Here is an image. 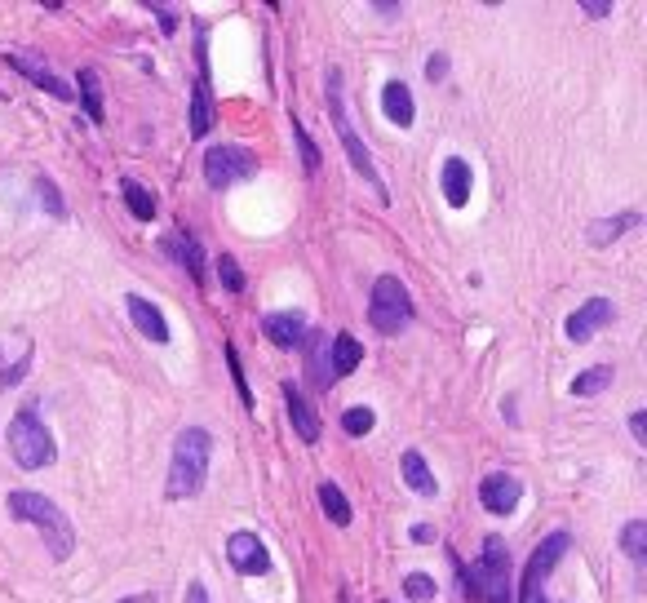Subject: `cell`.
<instances>
[{
	"instance_id": "4",
	"label": "cell",
	"mask_w": 647,
	"mask_h": 603,
	"mask_svg": "<svg viewBox=\"0 0 647 603\" xmlns=\"http://www.w3.org/2000/svg\"><path fill=\"white\" fill-rule=\"evenodd\" d=\"M328 116H333L337 138H342V147H346V156H351L355 173L377 191V200H390V196H386V182L377 178V169H373V156H368V147L359 142L351 116H346V102H342V71H337V67H328Z\"/></svg>"
},
{
	"instance_id": "12",
	"label": "cell",
	"mask_w": 647,
	"mask_h": 603,
	"mask_svg": "<svg viewBox=\"0 0 647 603\" xmlns=\"http://www.w3.org/2000/svg\"><path fill=\"white\" fill-rule=\"evenodd\" d=\"M612 315H616V306L608 298H590L585 306H577V311L568 315V337L572 342H590L603 324H612Z\"/></svg>"
},
{
	"instance_id": "32",
	"label": "cell",
	"mask_w": 647,
	"mask_h": 603,
	"mask_svg": "<svg viewBox=\"0 0 647 603\" xmlns=\"http://www.w3.org/2000/svg\"><path fill=\"white\" fill-rule=\"evenodd\" d=\"M227 364H231V377H235V391H240V404L253 408V391H249V377L240 369V355H235V346H227Z\"/></svg>"
},
{
	"instance_id": "19",
	"label": "cell",
	"mask_w": 647,
	"mask_h": 603,
	"mask_svg": "<svg viewBox=\"0 0 647 603\" xmlns=\"http://www.w3.org/2000/svg\"><path fill=\"white\" fill-rule=\"evenodd\" d=\"M359 360H364V342H355L351 333H337L333 337V364H328V382H337V377H351L359 369Z\"/></svg>"
},
{
	"instance_id": "27",
	"label": "cell",
	"mask_w": 647,
	"mask_h": 603,
	"mask_svg": "<svg viewBox=\"0 0 647 603\" xmlns=\"http://www.w3.org/2000/svg\"><path fill=\"white\" fill-rule=\"evenodd\" d=\"M612 377H616V373L608 369V364H594V369H585L577 382H572V395H599V391H608Z\"/></svg>"
},
{
	"instance_id": "25",
	"label": "cell",
	"mask_w": 647,
	"mask_h": 603,
	"mask_svg": "<svg viewBox=\"0 0 647 603\" xmlns=\"http://www.w3.org/2000/svg\"><path fill=\"white\" fill-rule=\"evenodd\" d=\"M621 550L634 564H643L647 559V519H630V524L621 528Z\"/></svg>"
},
{
	"instance_id": "34",
	"label": "cell",
	"mask_w": 647,
	"mask_h": 603,
	"mask_svg": "<svg viewBox=\"0 0 647 603\" xmlns=\"http://www.w3.org/2000/svg\"><path fill=\"white\" fill-rule=\"evenodd\" d=\"M630 431H634V444L647 448V408H634L630 413Z\"/></svg>"
},
{
	"instance_id": "10",
	"label": "cell",
	"mask_w": 647,
	"mask_h": 603,
	"mask_svg": "<svg viewBox=\"0 0 647 603\" xmlns=\"http://www.w3.org/2000/svg\"><path fill=\"white\" fill-rule=\"evenodd\" d=\"M519 497H523V484L515 475H506V470H497V475H488L479 484V502H484L488 515H510L519 506Z\"/></svg>"
},
{
	"instance_id": "22",
	"label": "cell",
	"mask_w": 647,
	"mask_h": 603,
	"mask_svg": "<svg viewBox=\"0 0 647 603\" xmlns=\"http://www.w3.org/2000/svg\"><path fill=\"white\" fill-rule=\"evenodd\" d=\"M639 213H616V218L608 222H594L590 227V244L594 249H603V244H612V240H621V231H630V227H639Z\"/></svg>"
},
{
	"instance_id": "14",
	"label": "cell",
	"mask_w": 647,
	"mask_h": 603,
	"mask_svg": "<svg viewBox=\"0 0 647 603\" xmlns=\"http://www.w3.org/2000/svg\"><path fill=\"white\" fill-rule=\"evenodd\" d=\"M125 306H129V320L138 324V333H142V337H151L156 346L169 342V324H164V315H160V306H156V302H147L142 293H129Z\"/></svg>"
},
{
	"instance_id": "31",
	"label": "cell",
	"mask_w": 647,
	"mask_h": 603,
	"mask_svg": "<svg viewBox=\"0 0 647 603\" xmlns=\"http://www.w3.org/2000/svg\"><path fill=\"white\" fill-rule=\"evenodd\" d=\"M293 138H297V151H302V169L306 173H320V151H315V142L306 138V129L293 120Z\"/></svg>"
},
{
	"instance_id": "9",
	"label": "cell",
	"mask_w": 647,
	"mask_h": 603,
	"mask_svg": "<svg viewBox=\"0 0 647 603\" xmlns=\"http://www.w3.org/2000/svg\"><path fill=\"white\" fill-rule=\"evenodd\" d=\"M227 559H231L235 572H244V577H262V572H271V555H266L258 533H231Z\"/></svg>"
},
{
	"instance_id": "29",
	"label": "cell",
	"mask_w": 647,
	"mask_h": 603,
	"mask_svg": "<svg viewBox=\"0 0 647 603\" xmlns=\"http://www.w3.org/2000/svg\"><path fill=\"white\" fill-rule=\"evenodd\" d=\"M404 595L413 603L435 599V577H426V572H408V577H404Z\"/></svg>"
},
{
	"instance_id": "26",
	"label": "cell",
	"mask_w": 647,
	"mask_h": 603,
	"mask_svg": "<svg viewBox=\"0 0 647 603\" xmlns=\"http://www.w3.org/2000/svg\"><path fill=\"white\" fill-rule=\"evenodd\" d=\"M80 98H85L89 120H102V116H107V111H102V80H98V71H94V67L80 71Z\"/></svg>"
},
{
	"instance_id": "39",
	"label": "cell",
	"mask_w": 647,
	"mask_h": 603,
	"mask_svg": "<svg viewBox=\"0 0 647 603\" xmlns=\"http://www.w3.org/2000/svg\"><path fill=\"white\" fill-rule=\"evenodd\" d=\"M430 537H435V528H426V524L413 528V541H430Z\"/></svg>"
},
{
	"instance_id": "3",
	"label": "cell",
	"mask_w": 647,
	"mask_h": 603,
	"mask_svg": "<svg viewBox=\"0 0 647 603\" xmlns=\"http://www.w3.org/2000/svg\"><path fill=\"white\" fill-rule=\"evenodd\" d=\"M461 572V586H466V599L479 603H515L510 599V555H506V541L497 533L484 537V555L479 564H457Z\"/></svg>"
},
{
	"instance_id": "2",
	"label": "cell",
	"mask_w": 647,
	"mask_h": 603,
	"mask_svg": "<svg viewBox=\"0 0 647 603\" xmlns=\"http://www.w3.org/2000/svg\"><path fill=\"white\" fill-rule=\"evenodd\" d=\"M9 515H14L18 524H32L36 533L45 537V550L54 555V564L71 559V550H76V533H71V519L54 502H49V497H40V493H9Z\"/></svg>"
},
{
	"instance_id": "17",
	"label": "cell",
	"mask_w": 647,
	"mask_h": 603,
	"mask_svg": "<svg viewBox=\"0 0 647 603\" xmlns=\"http://www.w3.org/2000/svg\"><path fill=\"white\" fill-rule=\"evenodd\" d=\"M439 182H444V200L453 204V209H466V204H470V187H475V178H470L466 160L448 156L444 160V173H439Z\"/></svg>"
},
{
	"instance_id": "7",
	"label": "cell",
	"mask_w": 647,
	"mask_h": 603,
	"mask_svg": "<svg viewBox=\"0 0 647 603\" xmlns=\"http://www.w3.org/2000/svg\"><path fill=\"white\" fill-rule=\"evenodd\" d=\"M568 533H550L546 541H541L537 550H532L528 568H523V586H519V603H537L541 599V586H546V577L554 568H559V559L568 555Z\"/></svg>"
},
{
	"instance_id": "23",
	"label": "cell",
	"mask_w": 647,
	"mask_h": 603,
	"mask_svg": "<svg viewBox=\"0 0 647 603\" xmlns=\"http://www.w3.org/2000/svg\"><path fill=\"white\" fill-rule=\"evenodd\" d=\"M320 506H324V515L333 519L337 528L351 524V502H346V493L333 484V479H324V484H320Z\"/></svg>"
},
{
	"instance_id": "38",
	"label": "cell",
	"mask_w": 647,
	"mask_h": 603,
	"mask_svg": "<svg viewBox=\"0 0 647 603\" xmlns=\"http://www.w3.org/2000/svg\"><path fill=\"white\" fill-rule=\"evenodd\" d=\"M187 603H209V590H204L200 581H191V586H187Z\"/></svg>"
},
{
	"instance_id": "18",
	"label": "cell",
	"mask_w": 647,
	"mask_h": 603,
	"mask_svg": "<svg viewBox=\"0 0 647 603\" xmlns=\"http://www.w3.org/2000/svg\"><path fill=\"white\" fill-rule=\"evenodd\" d=\"M382 111H386V120H390V125H399V129H413L417 107H413V94H408V85H404V80H390V85L382 89Z\"/></svg>"
},
{
	"instance_id": "36",
	"label": "cell",
	"mask_w": 647,
	"mask_h": 603,
	"mask_svg": "<svg viewBox=\"0 0 647 603\" xmlns=\"http://www.w3.org/2000/svg\"><path fill=\"white\" fill-rule=\"evenodd\" d=\"M444 71H448V58H444V54H435V58L426 63V76H430V80H444Z\"/></svg>"
},
{
	"instance_id": "5",
	"label": "cell",
	"mask_w": 647,
	"mask_h": 603,
	"mask_svg": "<svg viewBox=\"0 0 647 603\" xmlns=\"http://www.w3.org/2000/svg\"><path fill=\"white\" fill-rule=\"evenodd\" d=\"M9 453L23 470H45L54 466L58 448H54V435L45 431V422L36 417V408H18L14 422H9Z\"/></svg>"
},
{
	"instance_id": "16",
	"label": "cell",
	"mask_w": 647,
	"mask_h": 603,
	"mask_svg": "<svg viewBox=\"0 0 647 603\" xmlns=\"http://www.w3.org/2000/svg\"><path fill=\"white\" fill-rule=\"evenodd\" d=\"M284 408H289V422H293V431L302 435V444H315V439H320V417H315V408L302 400V391H297L293 382H284Z\"/></svg>"
},
{
	"instance_id": "40",
	"label": "cell",
	"mask_w": 647,
	"mask_h": 603,
	"mask_svg": "<svg viewBox=\"0 0 647 603\" xmlns=\"http://www.w3.org/2000/svg\"><path fill=\"white\" fill-rule=\"evenodd\" d=\"M120 603H160V599L147 590V595H133V599H120Z\"/></svg>"
},
{
	"instance_id": "11",
	"label": "cell",
	"mask_w": 647,
	"mask_h": 603,
	"mask_svg": "<svg viewBox=\"0 0 647 603\" xmlns=\"http://www.w3.org/2000/svg\"><path fill=\"white\" fill-rule=\"evenodd\" d=\"M262 333H266V342H275L280 351H297V346H306V315L302 311H275L262 320Z\"/></svg>"
},
{
	"instance_id": "35",
	"label": "cell",
	"mask_w": 647,
	"mask_h": 603,
	"mask_svg": "<svg viewBox=\"0 0 647 603\" xmlns=\"http://www.w3.org/2000/svg\"><path fill=\"white\" fill-rule=\"evenodd\" d=\"M151 14L160 18V27H164V36H173L178 32V14H173V9H164V5H151Z\"/></svg>"
},
{
	"instance_id": "15",
	"label": "cell",
	"mask_w": 647,
	"mask_h": 603,
	"mask_svg": "<svg viewBox=\"0 0 647 603\" xmlns=\"http://www.w3.org/2000/svg\"><path fill=\"white\" fill-rule=\"evenodd\" d=\"M5 67L23 71V76L32 80L36 89H45V94H54V98H63V102H76V94H71V85H67V80H58L49 67H36L27 54H5Z\"/></svg>"
},
{
	"instance_id": "21",
	"label": "cell",
	"mask_w": 647,
	"mask_h": 603,
	"mask_svg": "<svg viewBox=\"0 0 647 603\" xmlns=\"http://www.w3.org/2000/svg\"><path fill=\"white\" fill-rule=\"evenodd\" d=\"M209 129H213V98H209V76H200L191 89V138H209Z\"/></svg>"
},
{
	"instance_id": "24",
	"label": "cell",
	"mask_w": 647,
	"mask_h": 603,
	"mask_svg": "<svg viewBox=\"0 0 647 603\" xmlns=\"http://www.w3.org/2000/svg\"><path fill=\"white\" fill-rule=\"evenodd\" d=\"M120 191H125V204H129V213H133L138 222H151V218H156V196H151V191L142 187V182L125 178V182H120Z\"/></svg>"
},
{
	"instance_id": "33",
	"label": "cell",
	"mask_w": 647,
	"mask_h": 603,
	"mask_svg": "<svg viewBox=\"0 0 647 603\" xmlns=\"http://www.w3.org/2000/svg\"><path fill=\"white\" fill-rule=\"evenodd\" d=\"M36 191H40V196H45V204H49V213H54V218H63V200H58V191H54V182H49V178H40L36 182Z\"/></svg>"
},
{
	"instance_id": "6",
	"label": "cell",
	"mask_w": 647,
	"mask_h": 603,
	"mask_svg": "<svg viewBox=\"0 0 647 603\" xmlns=\"http://www.w3.org/2000/svg\"><path fill=\"white\" fill-rule=\"evenodd\" d=\"M368 320H373L377 333L395 337L413 324V293L395 280V275H382L373 284V306H368Z\"/></svg>"
},
{
	"instance_id": "20",
	"label": "cell",
	"mask_w": 647,
	"mask_h": 603,
	"mask_svg": "<svg viewBox=\"0 0 647 603\" xmlns=\"http://www.w3.org/2000/svg\"><path fill=\"white\" fill-rule=\"evenodd\" d=\"M399 470H404V479H408V488H413L417 497H435V475H430V466H426V457L417 453V448H408L404 457H399Z\"/></svg>"
},
{
	"instance_id": "1",
	"label": "cell",
	"mask_w": 647,
	"mask_h": 603,
	"mask_svg": "<svg viewBox=\"0 0 647 603\" xmlns=\"http://www.w3.org/2000/svg\"><path fill=\"white\" fill-rule=\"evenodd\" d=\"M209 457H213V435L200 426H187L173 439V462H169V497L173 502H187L200 497L204 479H209Z\"/></svg>"
},
{
	"instance_id": "28",
	"label": "cell",
	"mask_w": 647,
	"mask_h": 603,
	"mask_svg": "<svg viewBox=\"0 0 647 603\" xmlns=\"http://www.w3.org/2000/svg\"><path fill=\"white\" fill-rule=\"evenodd\" d=\"M373 426H377V413H373V408H364V404H355V408H346V413H342V431L355 435V439L368 435Z\"/></svg>"
},
{
	"instance_id": "8",
	"label": "cell",
	"mask_w": 647,
	"mask_h": 603,
	"mask_svg": "<svg viewBox=\"0 0 647 603\" xmlns=\"http://www.w3.org/2000/svg\"><path fill=\"white\" fill-rule=\"evenodd\" d=\"M253 169H258V160L244 147H213L209 156H204V182H209L213 191H227L235 182L253 178Z\"/></svg>"
},
{
	"instance_id": "13",
	"label": "cell",
	"mask_w": 647,
	"mask_h": 603,
	"mask_svg": "<svg viewBox=\"0 0 647 603\" xmlns=\"http://www.w3.org/2000/svg\"><path fill=\"white\" fill-rule=\"evenodd\" d=\"M164 253H169L182 271H191L195 284H204V253H200V240H195L191 231H169L164 235Z\"/></svg>"
},
{
	"instance_id": "37",
	"label": "cell",
	"mask_w": 647,
	"mask_h": 603,
	"mask_svg": "<svg viewBox=\"0 0 647 603\" xmlns=\"http://www.w3.org/2000/svg\"><path fill=\"white\" fill-rule=\"evenodd\" d=\"M581 14H585V18H608V14H612V5H599V0H585Z\"/></svg>"
},
{
	"instance_id": "30",
	"label": "cell",
	"mask_w": 647,
	"mask_h": 603,
	"mask_svg": "<svg viewBox=\"0 0 647 603\" xmlns=\"http://www.w3.org/2000/svg\"><path fill=\"white\" fill-rule=\"evenodd\" d=\"M218 280L227 293H244V275H240V262L231 258V253H222L218 258Z\"/></svg>"
}]
</instances>
